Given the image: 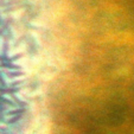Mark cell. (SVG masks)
Here are the masks:
<instances>
[{
  "label": "cell",
  "instance_id": "1",
  "mask_svg": "<svg viewBox=\"0 0 134 134\" xmlns=\"http://www.w3.org/2000/svg\"><path fill=\"white\" fill-rule=\"evenodd\" d=\"M32 134H48V131H44V129H39V131L35 132V133Z\"/></svg>",
  "mask_w": 134,
  "mask_h": 134
}]
</instances>
